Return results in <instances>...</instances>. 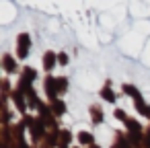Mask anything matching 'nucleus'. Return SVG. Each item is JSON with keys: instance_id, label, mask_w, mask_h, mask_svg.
Listing matches in <instances>:
<instances>
[{"instance_id": "39448f33", "label": "nucleus", "mask_w": 150, "mask_h": 148, "mask_svg": "<svg viewBox=\"0 0 150 148\" xmlns=\"http://www.w3.org/2000/svg\"><path fill=\"white\" fill-rule=\"evenodd\" d=\"M103 97H105L107 101H115V97H113V93H111L109 89H105V91H103Z\"/></svg>"}, {"instance_id": "f03ea898", "label": "nucleus", "mask_w": 150, "mask_h": 148, "mask_svg": "<svg viewBox=\"0 0 150 148\" xmlns=\"http://www.w3.org/2000/svg\"><path fill=\"white\" fill-rule=\"evenodd\" d=\"M27 45H29V37H27V35H21V52H19L21 58L27 56Z\"/></svg>"}, {"instance_id": "7ed1b4c3", "label": "nucleus", "mask_w": 150, "mask_h": 148, "mask_svg": "<svg viewBox=\"0 0 150 148\" xmlns=\"http://www.w3.org/2000/svg\"><path fill=\"white\" fill-rule=\"evenodd\" d=\"M43 64H45V68H47V70H52V68H54V64H56V56H54L52 52H50V54H45Z\"/></svg>"}, {"instance_id": "423d86ee", "label": "nucleus", "mask_w": 150, "mask_h": 148, "mask_svg": "<svg viewBox=\"0 0 150 148\" xmlns=\"http://www.w3.org/2000/svg\"><path fill=\"white\" fill-rule=\"evenodd\" d=\"M78 138H80V142H91V140H93V138H91L88 134H80Z\"/></svg>"}, {"instance_id": "f257e3e1", "label": "nucleus", "mask_w": 150, "mask_h": 148, "mask_svg": "<svg viewBox=\"0 0 150 148\" xmlns=\"http://www.w3.org/2000/svg\"><path fill=\"white\" fill-rule=\"evenodd\" d=\"M54 82H56V80H52V78L45 80V91H47L50 99H56V84H54Z\"/></svg>"}, {"instance_id": "20e7f679", "label": "nucleus", "mask_w": 150, "mask_h": 148, "mask_svg": "<svg viewBox=\"0 0 150 148\" xmlns=\"http://www.w3.org/2000/svg\"><path fill=\"white\" fill-rule=\"evenodd\" d=\"M138 109H140V111H142V113H144L146 117H150V107H146V105H144L142 101H138Z\"/></svg>"}]
</instances>
